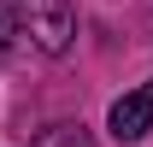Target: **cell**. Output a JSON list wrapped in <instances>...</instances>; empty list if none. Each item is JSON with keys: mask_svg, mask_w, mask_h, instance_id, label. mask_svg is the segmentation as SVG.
Here are the masks:
<instances>
[{"mask_svg": "<svg viewBox=\"0 0 153 147\" xmlns=\"http://www.w3.org/2000/svg\"><path fill=\"white\" fill-rule=\"evenodd\" d=\"M30 147H94V135L82 124H47V129H36Z\"/></svg>", "mask_w": 153, "mask_h": 147, "instance_id": "obj_3", "label": "cell"}, {"mask_svg": "<svg viewBox=\"0 0 153 147\" xmlns=\"http://www.w3.org/2000/svg\"><path fill=\"white\" fill-rule=\"evenodd\" d=\"M12 36H18V24H12V12H6V0H0V53H12Z\"/></svg>", "mask_w": 153, "mask_h": 147, "instance_id": "obj_4", "label": "cell"}, {"mask_svg": "<svg viewBox=\"0 0 153 147\" xmlns=\"http://www.w3.org/2000/svg\"><path fill=\"white\" fill-rule=\"evenodd\" d=\"M106 129H112V141L135 147L153 135V82H135L130 94H118L112 112H106Z\"/></svg>", "mask_w": 153, "mask_h": 147, "instance_id": "obj_2", "label": "cell"}, {"mask_svg": "<svg viewBox=\"0 0 153 147\" xmlns=\"http://www.w3.org/2000/svg\"><path fill=\"white\" fill-rule=\"evenodd\" d=\"M6 12L18 24V36L47 59H59L76 41V6L71 0H6Z\"/></svg>", "mask_w": 153, "mask_h": 147, "instance_id": "obj_1", "label": "cell"}]
</instances>
